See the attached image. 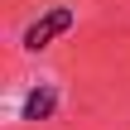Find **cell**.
<instances>
[{"instance_id":"7a4b0ae2","label":"cell","mask_w":130,"mask_h":130,"mask_svg":"<svg viewBox=\"0 0 130 130\" xmlns=\"http://www.w3.org/2000/svg\"><path fill=\"white\" fill-rule=\"evenodd\" d=\"M53 111H58V92H53V87H34V92L24 96V106H19L24 121H48Z\"/></svg>"},{"instance_id":"6da1fadb","label":"cell","mask_w":130,"mask_h":130,"mask_svg":"<svg viewBox=\"0 0 130 130\" xmlns=\"http://www.w3.org/2000/svg\"><path fill=\"white\" fill-rule=\"evenodd\" d=\"M72 24H77V14H72L68 5H58V10H48L43 19H34V24L24 29V39H19V43H24L29 53H39V48H48V43H53L58 34H68Z\"/></svg>"}]
</instances>
